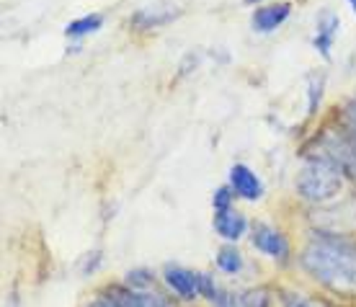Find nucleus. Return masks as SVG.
I'll list each match as a JSON object with an SVG mask.
<instances>
[{
  "label": "nucleus",
  "instance_id": "obj_1",
  "mask_svg": "<svg viewBox=\"0 0 356 307\" xmlns=\"http://www.w3.org/2000/svg\"><path fill=\"white\" fill-rule=\"evenodd\" d=\"M302 266L336 294L356 297V245L323 235L305 248Z\"/></svg>",
  "mask_w": 356,
  "mask_h": 307
},
{
  "label": "nucleus",
  "instance_id": "obj_2",
  "mask_svg": "<svg viewBox=\"0 0 356 307\" xmlns=\"http://www.w3.org/2000/svg\"><path fill=\"white\" fill-rule=\"evenodd\" d=\"M341 186H343V179H341L339 165L325 160V158L310 160L297 176L300 197L305 201H312V204H325L333 197H339Z\"/></svg>",
  "mask_w": 356,
  "mask_h": 307
},
{
  "label": "nucleus",
  "instance_id": "obj_3",
  "mask_svg": "<svg viewBox=\"0 0 356 307\" xmlns=\"http://www.w3.org/2000/svg\"><path fill=\"white\" fill-rule=\"evenodd\" d=\"M312 225L323 235H351L356 233V197L343 199L339 204L312 212Z\"/></svg>",
  "mask_w": 356,
  "mask_h": 307
},
{
  "label": "nucleus",
  "instance_id": "obj_4",
  "mask_svg": "<svg viewBox=\"0 0 356 307\" xmlns=\"http://www.w3.org/2000/svg\"><path fill=\"white\" fill-rule=\"evenodd\" d=\"M181 16V8H178L176 3H152V6H145L129 18V24L134 28H158V26H168L173 24L176 18Z\"/></svg>",
  "mask_w": 356,
  "mask_h": 307
},
{
  "label": "nucleus",
  "instance_id": "obj_5",
  "mask_svg": "<svg viewBox=\"0 0 356 307\" xmlns=\"http://www.w3.org/2000/svg\"><path fill=\"white\" fill-rule=\"evenodd\" d=\"M165 281L184 299H194L202 294V274H194L184 266H165Z\"/></svg>",
  "mask_w": 356,
  "mask_h": 307
},
{
  "label": "nucleus",
  "instance_id": "obj_6",
  "mask_svg": "<svg viewBox=\"0 0 356 307\" xmlns=\"http://www.w3.org/2000/svg\"><path fill=\"white\" fill-rule=\"evenodd\" d=\"M230 186L238 197L248 199V201H256V199L264 197V183H261V179L250 171L248 165H243V163H235V165H232Z\"/></svg>",
  "mask_w": 356,
  "mask_h": 307
},
{
  "label": "nucleus",
  "instance_id": "obj_7",
  "mask_svg": "<svg viewBox=\"0 0 356 307\" xmlns=\"http://www.w3.org/2000/svg\"><path fill=\"white\" fill-rule=\"evenodd\" d=\"M253 245H256L259 251L266 253V256H271V258H279V261H284L286 256H289L286 240L276 233L274 227H268V225L253 227Z\"/></svg>",
  "mask_w": 356,
  "mask_h": 307
},
{
  "label": "nucleus",
  "instance_id": "obj_8",
  "mask_svg": "<svg viewBox=\"0 0 356 307\" xmlns=\"http://www.w3.org/2000/svg\"><path fill=\"white\" fill-rule=\"evenodd\" d=\"M292 13V6L289 3H276V6H266V8H259L250 18L253 24V31H261V34H268L274 31L276 26H282L286 18Z\"/></svg>",
  "mask_w": 356,
  "mask_h": 307
},
{
  "label": "nucleus",
  "instance_id": "obj_9",
  "mask_svg": "<svg viewBox=\"0 0 356 307\" xmlns=\"http://www.w3.org/2000/svg\"><path fill=\"white\" fill-rule=\"evenodd\" d=\"M339 26L341 21L336 13H330V10H325L321 18H318V31H315V49L325 57V60H330V49H333V39L339 36Z\"/></svg>",
  "mask_w": 356,
  "mask_h": 307
},
{
  "label": "nucleus",
  "instance_id": "obj_10",
  "mask_svg": "<svg viewBox=\"0 0 356 307\" xmlns=\"http://www.w3.org/2000/svg\"><path fill=\"white\" fill-rule=\"evenodd\" d=\"M245 217L241 212H235V209H220L217 215H214V230L222 235L225 240H238L243 233H245Z\"/></svg>",
  "mask_w": 356,
  "mask_h": 307
},
{
  "label": "nucleus",
  "instance_id": "obj_11",
  "mask_svg": "<svg viewBox=\"0 0 356 307\" xmlns=\"http://www.w3.org/2000/svg\"><path fill=\"white\" fill-rule=\"evenodd\" d=\"M116 307H168V302L161 294L150 292H129V289H116L111 297Z\"/></svg>",
  "mask_w": 356,
  "mask_h": 307
},
{
  "label": "nucleus",
  "instance_id": "obj_12",
  "mask_svg": "<svg viewBox=\"0 0 356 307\" xmlns=\"http://www.w3.org/2000/svg\"><path fill=\"white\" fill-rule=\"evenodd\" d=\"M101 26H104V16H101V13H90V16H83V18L70 21L67 28H65V34L67 36H86V34L98 31Z\"/></svg>",
  "mask_w": 356,
  "mask_h": 307
},
{
  "label": "nucleus",
  "instance_id": "obj_13",
  "mask_svg": "<svg viewBox=\"0 0 356 307\" xmlns=\"http://www.w3.org/2000/svg\"><path fill=\"white\" fill-rule=\"evenodd\" d=\"M323 85H325V75H310V93H307V114L315 117L318 114V106H321L323 99Z\"/></svg>",
  "mask_w": 356,
  "mask_h": 307
},
{
  "label": "nucleus",
  "instance_id": "obj_14",
  "mask_svg": "<svg viewBox=\"0 0 356 307\" xmlns=\"http://www.w3.org/2000/svg\"><path fill=\"white\" fill-rule=\"evenodd\" d=\"M217 263H220V269L227 271V274H238V271L243 269L241 253L235 251V248H230V245L220 251V256H217Z\"/></svg>",
  "mask_w": 356,
  "mask_h": 307
},
{
  "label": "nucleus",
  "instance_id": "obj_15",
  "mask_svg": "<svg viewBox=\"0 0 356 307\" xmlns=\"http://www.w3.org/2000/svg\"><path fill=\"white\" fill-rule=\"evenodd\" d=\"M127 284L132 289H145V287H150L152 284V276H150V271H145V269H134L127 274Z\"/></svg>",
  "mask_w": 356,
  "mask_h": 307
},
{
  "label": "nucleus",
  "instance_id": "obj_16",
  "mask_svg": "<svg viewBox=\"0 0 356 307\" xmlns=\"http://www.w3.org/2000/svg\"><path fill=\"white\" fill-rule=\"evenodd\" d=\"M243 307H268L271 305V299L264 289H256V292H248V294H243L241 297Z\"/></svg>",
  "mask_w": 356,
  "mask_h": 307
},
{
  "label": "nucleus",
  "instance_id": "obj_17",
  "mask_svg": "<svg viewBox=\"0 0 356 307\" xmlns=\"http://www.w3.org/2000/svg\"><path fill=\"white\" fill-rule=\"evenodd\" d=\"M286 305L289 307H328L321 299H305L300 294H286Z\"/></svg>",
  "mask_w": 356,
  "mask_h": 307
},
{
  "label": "nucleus",
  "instance_id": "obj_18",
  "mask_svg": "<svg viewBox=\"0 0 356 307\" xmlns=\"http://www.w3.org/2000/svg\"><path fill=\"white\" fill-rule=\"evenodd\" d=\"M230 199H232L230 189H220L214 194V209H217V212H220V209H230Z\"/></svg>",
  "mask_w": 356,
  "mask_h": 307
},
{
  "label": "nucleus",
  "instance_id": "obj_19",
  "mask_svg": "<svg viewBox=\"0 0 356 307\" xmlns=\"http://www.w3.org/2000/svg\"><path fill=\"white\" fill-rule=\"evenodd\" d=\"M346 119L351 122V126L356 129V101H351V103L346 106Z\"/></svg>",
  "mask_w": 356,
  "mask_h": 307
},
{
  "label": "nucleus",
  "instance_id": "obj_20",
  "mask_svg": "<svg viewBox=\"0 0 356 307\" xmlns=\"http://www.w3.org/2000/svg\"><path fill=\"white\" fill-rule=\"evenodd\" d=\"M90 307H116V305L111 302V299H98V302H93Z\"/></svg>",
  "mask_w": 356,
  "mask_h": 307
},
{
  "label": "nucleus",
  "instance_id": "obj_21",
  "mask_svg": "<svg viewBox=\"0 0 356 307\" xmlns=\"http://www.w3.org/2000/svg\"><path fill=\"white\" fill-rule=\"evenodd\" d=\"M245 3H248V6H253V3H261V0H245Z\"/></svg>",
  "mask_w": 356,
  "mask_h": 307
},
{
  "label": "nucleus",
  "instance_id": "obj_22",
  "mask_svg": "<svg viewBox=\"0 0 356 307\" xmlns=\"http://www.w3.org/2000/svg\"><path fill=\"white\" fill-rule=\"evenodd\" d=\"M348 3H351V8H354V10H356V0H348Z\"/></svg>",
  "mask_w": 356,
  "mask_h": 307
}]
</instances>
